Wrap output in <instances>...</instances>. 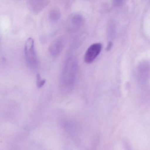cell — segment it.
I'll use <instances>...</instances> for the list:
<instances>
[{
  "label": "cell",
  "mask_w": 150,
  "mask_h": 150,
  "mask_svg": "<svg viewBox=\"0 0 150 150\" xmlns=\"http://www.w3.org/2000/svg\"><path fill=\"white\" fill-rule=\"evenodd\" d=\"M78 70L77 59L73 56L68 57L64 64L59 79V85L62 91L68 92L72 90L76 83Z\"/></svg>",
  "instance_id": "cell-1"
},
{
  "label": "cell",
  "mask_w": 150,
  "mask_h": 150,
  "mask_svg": "<svg viewBox=\"0 0 150 150\" xmlns=\"http://www.w3.org/2000/svg\"><path fill=\"white\" fill-rule=\"evenodd\" d=\"M24 55L28 66L33 70L38 67V62L35 49L34 39L29 38L27 39L24 45Z\"/></svg>",
  "instance_id": "cell-2"
},
{
  "label": "cell",
  "mask_w": 150,
  "mask_h": 150,
  "mask_svg": "<svg viewBox=\"0 0 150 150\" xmlns=\"http://www.w3.org/2000/svg\"><path fill=\"white\" fill-rule=\"evenodd\" d=\"M84 23V19L81 15L74 13L71 15L67 21V30L70 33H74L80 29Z\"/></svg>",
  "instance_id": "cell-3"
},
{
  "label": "cell",
  "mask_w": 150,
  "mask_h": 150,
  "mask_svg": "<svg viewBox=\"0 0 150 150\" xmlns=\"http://www.w3.org/2000/svg\"><path fill=\"white\" fill-rule=\"evenodd\" d=\"M102 45L96 43L90 45L86 51L84 56V61L87 64L92 63L100 53Z\"/></svg>",
  "instance_id": "cell-4"
},
{
  "label": "cell",
  "mask_w": 150,
  "mask_h": 150,
  "mask_svg": "<svg viewBox=\"0 0 150 150\" xmlns=\"http://www.w3.org/2000/svg\"><path fill=\"white\" fill-rule=\"evenodd\" d=\"M66 43L64 37L60 36L56 39L50 46L49 50L51 55L53 57L58 56L63 50Z\"/></svg>",
  "instance_id": "cell-5"
},
{
  "label": "cell",
  "mask_w": 150,
  "mask_h": 150,
  "mask_svg": "<svg viewBox=\"0 0 150 150\" xmlns=\"http://www.w3.org/2000/svg\"><path fill=\"white\" fill-rule=\"evenodd\" d=\"M48 1H29L28 6L30 11L34 14H38L42 11L49 4Z\"/></svg>",
  "instance_id": "cell-6"
},
{
  "label": "cell",
  "mask_w": 150,
  "mask_h": 150,
  "mask_svg": "<svg viewBox=\"0 0 150 150\" xmlns=\"http://www.w3.org/2000/svg\"><path fill=\"white\" fill-rule=\"evenodd\" d=\"M61 13L58 8H54L50 11L49 18L50 21L53 23H57L60 20Z\"/></svg>",
  "instance_id": "cell-7"
},
{
  "label": "cell",
  "mask_w": 150,
  "mask_h": 150,
  "mask_svg": "<svg viewBox=\"0 0 150 150\" xmlns=\"http://www.w3.org/2000/svg\"><path fill=\"white\" fill-rule=\"evenodd\" d=\"M45 82H46V80L42 79L40 74H38L37 75V86L38 88H40L42 87L45 84Z\"/></svg>",
  "instance_id": "cell-8"
},
{
  "label": "cell",
  "mask_w": 150,
  "mask_h": 150,
  "mask_svg": "<svg viewBox=\"0 0 150 150\" xmlns=\"http://www.w3.org/2000/svg\"><path fill=\"white\" fill-rule=\"evenodd\" d=\"M110 47H111V43H109V44L108 45V48H107V49H108V50H109V49H110Z\"/></svg>",
  "instance_id": "cell-9"
}]
</instances>
